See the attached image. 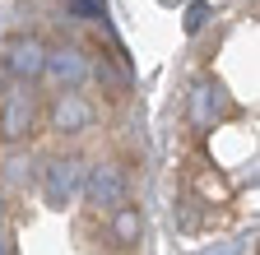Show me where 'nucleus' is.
<instances>
[{"instance_id":"f03ea898","label":"nucleus","mask_w":260,"mask_h":255,"mask_svg":"<svg viewBox=\"0 0 260 255\" xmlns=\"http://www.w3.org/2000/svg\"><path fill=\"white\" fill-rule=\"evenodd\" d=\"M47 121H51V130H60V135H84L88 125L98 121V102L88 98V93H79V88H60L51 98V107H47Z\"/></svg>"},{"instance_id":"f257e3e1","label":"nucleus","mask_w":260,"mask_h":255,"mask_svg":"<svg viewBox=\"0 0 260 255\" xmlns=\"http://www.w3.org/2000/svg\"><path fill=\"white\" fill-rule=\"evenodd\" d=\"M32 130H38V93H32V84L14 79L5 93H0V139L5 144H23Z\"/></svg>"},{"instance_id":"7ed1b4c3","label":"nucleus","mask_w":260,"mask_h":255,"mask_svg":"<svg viewBox=\"0 0 260 255\" xmlns=\"http://www.w3.org/2000/svg\"><path fill=\"white\" fill-rule=\"evenodd\" d=\"M79 190H84V167H79V158H51V163L42 167V200H47L51 209L75 204Z\"/></svg>"},{"instance_id":"1a4fd4ad","label":"nucleus","mask_w":260,"mask_h":255,"mask_svg":"<svg viewBox=\"0 0 260 255\" xmlns=\"http://www.w3.org/2000/svg\"><path fill=\"white\" fill-rule=\"evenodd\" d=\"M190 116H195V125H200V130H209V125H214V116H218V98H214L209 84H195V93H190Z\"/></svg>"},{"instance_id":"20e7f679","label":"nucleus","mask_w":260,"mask_h":255,"mask_svg":"<svg viewBox=\"0 0 260 255\" xmlns=\"http://www.w3.org/2000/svg\"><path fill=\"white\" fill-rule=\"evenodd\" d=\"M84 190H88V204L93 209H116V204H125V195H130V181H125V167L121 163H98V167H88L84 172Z\"/></svg>"},{"instance_id":"39448f33","label":"nucleus","mask_w":260,"mask_h":255,"mask_svg":"<svg viewBox=\"0 0 260 255\" xmlns=\"http://www.w3.org/2000/svg\"><path fill=\"white\" fill-rule=\"evenodd\" d=\"M42 65H47V42L42 38H10L5 47V70L23 84L42 79Z\"/></svg>"},{"instance_id":"6e6552de","label":"nucleus","mask_w":260,"mask_h":255,"mask_svg":"<svg viewBox=\"0 0 260 255\" xmlns=\"http://www.w3.org/2000/svg\"><path fill=\"white\" fill-rule=\"evenodd\" d=\"M88 75L103 84V93H107V98H116V102L130 93V70H125L121 56H98V60H88Z\"/></svg>"},{"instance_id":"423d86ee","label":"nucleus","mask_w":260,"mask_h":255,"mask_svg":"<svg viewBox=\"0 0 260 255\" xmlns=\"http://www.w3.org/2000/svg\"><path fill=\"white\" fill-rule=\"evenodd\" d=\"M42 75L56 84V93H60V88H84V79H88V56H84L79 47H60V51L47 47Z\"/></svg>"},{"instance_id":"0eeeda50","label":"nucleus","mask_w":260,"mask_h":255,"mask_svg":"<svg viewBox=\"0 0 260 255\" xmlns=\"http://www.w3.org/2000/svg\"><path fill=\"white\" fill-rule=\"evenodd\" d=\"M107 237H112V246L116 250H135L140 246V237H144V218H140V204H116L112 209V218H107Z\"/></svg>"},{"instance_id":"f8f14e48","label":"nucleus","mask_w":260,"mask_h":255,"mask_svg":"<svg viewBox=\"0 0 260 255\" xmlns=\"http://www.w3.org/2000/svg\"><path fill=\"white\" fill-rule=\"evenodd\" d=\"M0 223H5V190H0Z\"/></svg>"},{"instance_id":"9b49d317","label":"nucleus","mask_w":260,"mask_h":255,"mask_svg":"<svg viewBox=\"0 0 260 255\" xmlns=\"http://www.w3.org/2000/svg\"><path fill=\"white\" fill-rule=\"evenodd\" d=\"M0 255H14V237H10L5 223H0Z\"/></svg>"},{"instance_id":"9d476101","label":"nucleus","mask_w":260,"mask_h":255,"mask_svg":"<svg viewBox=\"0 0 260 255\" xmlns=\"http://www.w3.org/2000/svg\"><path fill=\"white\" fill-rule=\"evenodd\" d=\"M195 181H200V190H205V195H228V181H223V176H209V172H200Z\"/></svg>"}]
</instances>
